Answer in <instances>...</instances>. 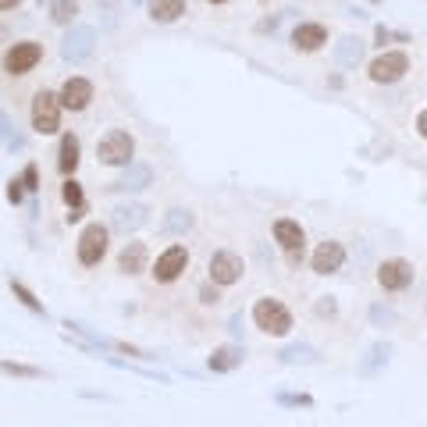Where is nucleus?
<instances>
[{
	"label": "nucleus",
	"mask_w": 427,
	"mask_h": 427,
	"mask_svg": "<svg viewBox=\"0 0 427 427\" xmlns=\"http://www.w3.org/2000/svg\"><path fill=\"white\" fill-rule=\"evenodd\" d=\"M61 107L65 111H86L89 104H93V82L89 79H82V75H72V79H65V86H61Z\"/></svg>",
	"instance_id": "obj_13"
},
{
	"label": "nucleus",
	"mask_w": 427,
	"mask_h": 427,
	"mask_svg": "<svg viewBox=\"0 0 427 427\" xmlns=\"http://www.w3.org/2000/svg\"><path fill=\"white\" fill-rule=\"evenodd\" d=\"M43 61V43L36 40H18L4 50V72L8 75H29Z\"/></svg>",
	"instance_id": "obj_8"
},
{
	"label": "nucleus",
	"mask_w": 427,
	"mask_h": 427,
	"mask_svg": "<svg viewBox=\"0 0 427 427\" xmlns=\"http://www.w3.org/2000/svg\"><path fill=\"white\" fill-rule=\"evenodd\" d=\"M374 40H377V47H384V43L392 40V29H384V26H377V29H374Z\"/></svg>",
	"instance_id": "obj_36"
},
{
	"label": "nucleus",
	"mask_w": 427,
	"mask_h": 427,
	"mask_svg": "<svg viewBox=\"0 0 427 427\" xmlns=\"http://www.w3.org/2000/svg\"><path fill=\"white\" fill-rule=\"evenodd\" d=\"M317 314H321V317H331V314H335V299H331V296L321 299V303H317Z\"/></svg>",
	"instance_id": "obj_35"
},
{
	"label": "nucleus",
	"mask_w": 427,
	"mask_h": 427,
	"mask_svg": "<svg viewBox=\"0 0 427 427\" xmlns=\"http://www.w3.org/2000/svg\"><path fill=\"white\" fill-rule=\"evenodd\" d=\"M192 228V214L185 210V206H171L167 214H164V221H160V232L164 235H185Z\"/></svg>",
	"instance_id": "obj_25"
},
{
	"label": "nucleus",
	"mask_w": 427,
	"mask_h": 427,
	"mask_svg": "<svg viewBox=\"0 0 427 427\" xmlns=\"http://www.w3.org/2000/svg\"><path fill=\"white\" fill-rule=\"evenodd\" d=\"M370 317H374L377 324H381V321H384V324H392V321H395V317H392L388 310H381V306H374V310H370Z\"/></svg>",
	"instance_id": "obj_37"
},
{
	"label": "nucleus",
	"mask_w": 427,
	"mask_h": 427,
	"mask_svg": "<svg viewBox=\"0 0 427 427\" xmlns=\"http://www.w3.org/2000/svg\"><path fill=\"white\" fill-rule=\"evenodd\" d=\"M185 11H189L185 0H150V18H153V22H160V26L178 22Z\"/></svg>",
	"instance_id": "obj_22"
},
{
	"label": "nucleus",
	"mask_w": 427,
	"mask_h": 427,
	"mask_svg": "<svg viewBox=\"0 0 427 427\" xmlns=\"http://www.w3.org/2000/svg\"><path fill=\"white\" fill-rule=\"evenodd\" d=\"M199 303H206V306H218V303H221V289L214 285L210 278L199 285Z\"/></svg>",
	"instance_id": "obj_30"
},
{
	"label": "nucleus",
	"mask_w": 427,
	"mask_h": 427,
	"mask_svg": "<svg viewBox=\"0 0 427 427\" xmlns=\"http://www.w3.org/2000/svg\"><path fill=\"white\" fill-rule=\"evenodd\" d=\"M246 363V349L235 345V342H225V345H214V353L206 356V370L210 374H232Z\"/></svg>",
	"instance_id": "obj_14"
},
{
	"label": "nucleus",
	"mask_w": 427,
	"mask_h": 427,
	"mask_svg": "<svg viewBox=\"0 0 427 427\" xmlns=\"http://www.w3.org/2000/svg\"><path fill=\"white\" fill-rule=\"evenodd\" d=\"M11 132H15V125H11V118H8L4 111H0V143H11V139H15Z\"/></svg>",
	"instance_id": "obj_34"
},
{
	"label": "nucleus",
	"mask_w": 427,
	"mask_h": 427,
	"mask_svg": "<svg viewBox=\"0 0 427 427\" xmlns=\"http://www.w3.org/2000/svg\"><path fill=\"white\" fill-rule=\"evenodd\" d=\"M282 360H285V363H314L317 353H314L310 345H292V349H282Z\"/></svg>",
	"instance_id": "obj_27"
},
{
	"label": "nucleus",
	"mask_w": 427,
	"mask_h": 427,
	"mask_svg": "<svg viewBox=\"0 0 427 427\" xmlns=\"http://www.w3.org/2000/svg\"><path fill=\"white\" fill-rule=\"evenodd\" d=\"M146 221H150V206H143V203H121V206H114V214H111V225H114V232H121V235L143 228Z\"/></svg>",
	"instance_id": "obj_15"
},
{
	"label": "nucleus",
	"mask_w": 427,
	"mask_h": 427,
	"mask_svg": "<svg viewBox=\"0 0 427 427\" xmlns=\"http://www.w3.org/2000/svg\"><path fill=\"white\" fill-rule=\"evenodd\" d=\"M61 96L57 93H50V89H40L36 96H33V128L40 132V135H57L61 132Z\"/></svg>",
	"instance_id": "obj_5"
},
{
	"label": "nucleus",
	"mask_w": 427,
	"mask_h": 427,
	"mask_svg": "<svg viewBox=\"0 0 427 427\" xmlns=\"http://www.w3.org/2000/svg\"><path fill=\"white\" fill-rule=\"evenodd\" d=\"M206 274H210V282L218 285V289H228V285L243 282L246 260H243L235 250H218V253L210 257V264H206Z\"/></svg>",
	"instance_id": "obj_6"
},
{
	"label": "nucleus",
	"mask_w": 427,
	"mask_h": 427,
	"mask_svg": "<svg viewBox=\"0 0 427 427\" xmlns=\"http://www.w3.org/2000/svg\"><path fill=\"white\" fill-rule=\"evenodd\" d=\"M278 402H282V406H314V399H310V395H289V392H282V395H278Z\"/></svg>",
	"instance_id": "obj_33"
},
{
	"label": "nucleus",
	"mask_w": 427,
	"mask_h": 427,
	"mask_svg": "<svg viewBox=\"0 0 427 427\" xmlns=\"http://www.w3.org/2000/svg\"><path fill=\"white\" fill-rule=\"evenodd\" d=\"M253 324H257L264 335H271V338H285V335L296 328L292 310H289L282 299H274V296H260V299L253 303Z\"/></svg>",
	"instance_id": "obj_1"
},
{
	"label": "nucleus",
	"mask_w": 427,
	"mask_h": 427,
	"mask_svg": "<svg viewBox=\"0 0 427 427\" xmlns=\"http://www.w3.org/2000/svg\"><path fill=\"white\" fill-rule=\"evenodd\" d=\"M0 374H8L15 381H43V367L36 363H22V360H0Z\"/></svg>",
	"instance_id": "obj_24"
},
{
	"label": "nucleus",
	"mask_w": 427,
	"mask_h": 427,
	"mask_svg": "<svg viewBox=\"0 0 427 427\" xmlns=\"http://www.w3.org/2000/svg\"><path fill=\"white\" fill-rule=\"evenodd\" d=\"M406 72H409V57L402 50H384L370 61V82H377V86H392Z\"/></svg>",
	"instance_id": "obj_11"
},
{
	"label": "nucleus",
	"mask_w": 427,
	"mask_h": 427,
	"mask_svg": "<svg viewBox=\"0 0 427 427\" xmlns=\"http://www.w3.org/2000/svg\"><path fill=\"white\" fill-rule=\"evenodd\" d=\"M96 157L100 164H111V167H128L135 164V139L125 132V128H111L100 143H96Z\"/></svg>",
	"instance_id": "obj_3"
},
{
	"label": "nucleus",
	"mask_w": 427,
	"mask_h": 427,
	"mask_svg": "<svg viewBox=\"0 0 427 427\" xmlns=\"http://www.w3.org/2000/svg\"><path fill=\"white\" fill-rule=\"evenodd\" d=\"M96 50V29L93 26H72L68 36L61 40V57L72 65H82L86 57H93Z\"/></svg>",
	"instance_id": "obj_10"
},
{
	"label": "nucleus",
	"mask_w": 427,
	"mask_h": 427,
	"mask_svg": "<svg viewBox=\"0 0 427 427\" xmlns=\"http://www.w3.org/2000/svg\"><path fill=\"white\" fill-rule=\"evenodd\" d=\"M111 349H118V353H125V356H132V360H153V353H146V349H139V345H128V342H111Z\"/></svg>",
	"instance_id": "obj_31"
},
{
	"label": "nucleus",
	"mask_w": 427,
	"mask_h": 427,
	"mask_svg": "<svg viewBox=\"0 0 427 427\" xmlns=\"http://www.w3.org/2000/svg\"><path fill=\"white\" fill-rule=\"evenodd\" d=\"M22 4V0H0V11H15Z\"/></svg>",
	"instance_id": "obj_39"
},
{
	"label": "nucleus",
	"mask_w": 427,
	"mask_h": 427,
	"mask_svg": "<svg viewBox=\"0 0 427 427\" xmlns=\"http://www.w3.org/2000/svg\"><path fill=\"white\" fill-rule=\"evenodd\" d=\"M363 50H367V43H363L360 36H342L331 54H335V65H338V68H356V65L363 61Z\"/></svg>",
	"instance_id": "obj_21"
},
{
	"label": "nucleus",
	"mask_w": 427,
	"mask_h": 427,
	"mask_svg": "<svg viewBox=\"0 0 427 427\" xmlns=\"http://www.w3.org/2000/svg\"><path fill=\"white\" fill-rule=\"evenodd\" d=\"M82 160V139L75 132H65L61 135V150H57V171L65 178H75V167Z\"/></svg>",
	"instance_id": "obj_18"
},
{
	"label": "nucleus",
	"mask_w": 427,
	"mask_h": 427,
	"mask_svg": "<svg viewBox=\"0 0 427 427\" xmlns=\"http://www.w3.org/2000/svg\"><path fill=\"white\" fill-rule=\"evenodd\" d=\"M413 278H416V271L406 257H388L377 264V285L384 292H406L413 285Z\"/></svg>",
	"instance_id": "obj_9"
},
{
	"label": "nucleus",
	"mask_w": 427,
	"mask_h": 427,
	"mask_svg": "<svg viewBox=\"0 0 427 427\" xmlns=\"http://www.w3.org/2000/svg\"><path fill=\"white\" fill-rule=\"evenodd\" d=\"M206 4H228V0H206Z\"/></svg>",
	"instance_id": "obj_41"
},
{
	"label": "nucleus",
	"mask_w": 427,
	"mask_h": 427,
	"mask_svg": "<svg viewBox=\"0 0 427 427\" xmlns=\"http://www.w3.org/2000/svg\"><path fill=\"white\" fill-rule=\"evenodd\" d=\"M328 43V29L321 26V22H299L296 29H292V47L299 50V54H314V50H321Z\"/></svg>",
	"instance_id": "obj_17"
},
{
	"label": "nucleus",
	"mask_w": 427,
	"mask_h": 427,
	"mask_svg": "<svg viewBox=\"0 0 427 427\" xmlns=\"http://www.w3.org/2000/svg\"><path fill=\"white\" fill-rule=\"evenodd\" d=\"M22 185H26V192H40V164H36V160L26 164V171H22Z\"/></svg>",
	"instance_id": "obj_29"
},
{
	"label": "nucleus",
	"mask_w": 427,
	"mask_h": 427,
	"mask_svg": "<svg viewBox=\"0 0 427 427\" xmlns=\"http://www.w3.org/2000/svg\"><path fill=\"white\" fill-rule=\"evenodd\" d=\"M342 264H345V246L338 239L317 243V250L310 257V271L314 274H335V271H342Z\"/></svg>",
	"instance_id": "obj_12"
},
{
	"label": "nucleus",
	"mask_w": 427,
	"mask_h": 427,
	"mask_svg": "<svg viewBox=\"0 0 427 427\" xmlns=\"http://www.w3.org/2000/svg\"><path fill=\"white\" fill-rule=\"evenodd\" d=\"M377 363H388V345H381V342L367 353V360L360 363V374H374V367H377Z\"/></svg>",
	"instance_id": "obj_28"
},
{
	"label": "nucleus",
	"mask_w": 427,
	"mask_h": 427,
	"mask_svg": "<svg viewBox=\"0 0 427 427\" xmlns=\"http://www.w3.org/2000/svg\"><path fill=\"white\" fill-rule=\"evenodd\" d=\"M416 132H420V139H427V107L416 114Z\"/></svg>",
	"instance_id": "obj_38"
},
{
	"label": "nucleus",
	"mask_w": 427,
	"mask_h": 427,
	"mask_svg": "<svg viewBox=\"0 0 427 427\" xmlns=\"http://www.w3.org/2000/svg\"><path fill=\"white\" fill-rule=\"evenodd\" d=\"M146 264H150V250H146V243H125L121 246V253H118V271L121 274H143L146 271Z\"/></svg>",
	"instance_id": "obj_19"
},
{
	"label": "nucleus",
	"mask_w": 427,
	"mask_h": 427,
	"mask_svg": "<svg viewBox=\"0 0 427 427\" xmlns=\"http://www.w3.org/2000/svg\"><path fill=\"white\" fill-rule=\"evenodd\" d=\"M79 15V0H50V22L54 26H72Z\"/></svg>",
	"instance_id": "obj_26"
},
{
	"label": "nucleus",
	"mask_w": 427,
	"mask_h": 427,
	"mask_svg": "<svg viewBox=\"0 0 427 427\" xmlns=\"http://www.w3.org/2000/svg\"><path fill=\"white\" fill-rule=\"evenodd\" d=\"M107 243H111L107 225L89 221V225L82 228L79 243H75V257H79V264H82V267H100L104 257H107Z\"/></svg>",
	"instance_id": "obj_2"
},
{
	"label": "nucleus",
	"mask_w": 427,
	"mask_h": 427,
	"mask_svg": "<svg viewBox=\"0 0 427 427\" xmlns=\"http://www.w3.org/2000/svg\"><path fill=\"white\" fill-rule=\"evenodd\" d=\"M22 199H26V185H22V174H15V178L8 182V203H15V206H18Z\"/></svg>",
	"instance_id": "obj_32"
},
{
	"label": "nucleus",
	"mask_w": 427,
	"mask_h": 427,
	"mask_svg": "<svg viewBox=\"0 0 427 427\" xmlns=\"http://www.w3.org/2000/svg\"><path fill=\"white\" fill-rule=\"evenodd\" d=\"M61 199H65V206H68V225L82 221V214H86V192H82V182H79V178H65Z\"/></svg>",
	"instance_id": "obj_20"
},
{
	"label": "nucleus",
	"mask_w": 427,
	"mask_h": 427,
	"mask_svg": "<svg viewBox=\"0 0 427 427\" xmlns=\"http://www.w3.org/2000/svg\"><path fill=\"white\" fill-rule=\"evenodd\" d=\"M189 264H192V253H189V246L185 243H171L160 257H157V264H153V282L157 285H174L185 271H189Z\"/></svg>",
	"instance_id": "obj_4"
},
{
	"label": "nucleus",
	"mask_w": 427,
	"mask_h": 427,
	"mask_svg": "<svg viewBox=\"0 0 427 427\" xmlns=\"http://www.w3.org/2000/svg\"><path fill=\"white\" fill-rule=\"evenodd\" d=\"M274 243L282 246V253H285V260H289L292 267L303 264L306 232H303V225H299L296 218H278V221H274Z\"/></svg>",
	"instance_id": "obj_7"
},
{
	"label": "nucleus",
	"mask_w": 427,
	"mask_h": 427,
	"mask_svg": "<svg viewBox=\"0 0 427 427\" xmlns=\"http://www.w3.org/2000/svg\"><path fill=\"white\" fill-rule=\"evenodd\" d=\"M146 185H153V167L143 164V160H135V164H128L121 171L118 182H111V192H143Z\"/></svg>",
	"instance_id": "obj_16"
},
{
	"label": "nucleus",
	"mask_w": 427,
	"mask_h": 427,
	"mask_svg": "<svg viewBox=\"0 0 427 427\" xmlns=\"http://www.w3.org/2000/svg\"><path fill=\"white\" fill-rule=\"evenodd\" d=\"M100 8H118V0H96Z\"/></svg>",
	"instance_id": "obj_40"
},
{
	"label": "nucleus",
	"mask_w": 427,
	"mask_h": 427,
	"mask_svg": "<svg viewBox=\"0 0 427 427\" xmlns=\"http://www.w3.org/2000/svg\"><path fill=\"white\" fill-rule=\"evenodd\" d=\"M8 289H11V296H15V299H18V303H22L29 314H36V317H47V306H43V299H40V296H36V292H33L26 282L11 278V282H8Z\"/></svg>",
	"instance_id": "obj_23"
}]
</instances>
